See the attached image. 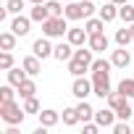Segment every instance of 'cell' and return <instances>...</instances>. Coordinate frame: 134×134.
Instances as JSON below:
<instances>
[{
    "instance_id": "1",
    "label": "cell",
    "mask_w": 134,
    "mask_h": 134,
    "mask_svg": "<svg viewBox=\"0 0 134 134\" xmlns=\"http://www.w3.org/2000/svg\"><path fill=\"white\" fill-rule=\"evenodd\" d=\"M66 32H69V19L66 16H50L47 21H42V34L45 37H63Z\"/></svg>"
},
{
    "instance_id": "2",
    "label": "cell",
    "mask_w": 134,
    "mask_h": 134,
    "mask_svg": "<svg viewBox=\"0 0 134 134\" xmlns=\"http://www.w3.org/2000/svg\"><path fill=\"white\" fill-rule=\"evenodd\" d=\"M110 92V71H92V95L108 100Z\"/></svg>"
},
{
    "instance_id": "3",
    "label": "cell",
    "mask_w": 134,
    "mask_h": 134,
    "mask_svg": "<svg viewBox=\"0 0 134 134\" xmlns=\"http://www.w3.org/2000/svg\"><path fill=\"white\" fill-rule=\"evenodd\" d=\"M0 118H3L5 124H24L26 110L21 105H16V100L13 103H0Z\"/></svg>"
},
{
    "instance_id": "4",
    "label": "cell",
    "mask_w": 134,
    "mask_h": 134,
    "mask_svg": "<svg viewBox=\"0 0 134 134\" xmlns=\"http://www.w3.org/2000/svg\"><path fill=\"white\" fill-rule=\"evenodd\" d=\"M71 95L79 97V100H87L92 95V82L84 79V76H74V84H71Z\"/></svg>"
},
{
    "instance_id": "5",
    "label": "cell",
    "mask_w": 134,
    "mask_h": 134,
    "mask_svg": "<svg viewBox=\"0 0 134 134\" xmlns=\"http://www.w3.org/2000/svg\"><path fill=\"white\" fill-rule=\"evenodd\" d=\"M53 50H55V45H50V37H40V40H34V45H32V53L37 55V58H50L53 55Z\"/></svg>"
},
{
    "instance_id": "6",
    "label": "cell",
    "mask_w": 134,
    "mask_h": 134,
    "mask_svg": "<svg viewBox=\"0 0 134 134\" xmlns=\"http://www.w3.org/2000/svg\"><path fill=\"white\" fill-rule=\"evenodd\" d=\"M66 40H69L74 47H82V45L90 40V34H87V29H79V26H69V32H66Z\"/></svg>"
},
{
    "instance_id": "7",
    "label": "cell",
    "mask_w": 134,
    "mask_h": 134,
    "mask_svg": "<svg viewBox=\"0 0 134 134\" xmlns=\"http://www.w3.org/2000/svg\"><path fill=\"white\" fill-rule=\"evenodd\" d=\"M29 26H32V16H13V21H11V32H16L19 37H24V34H29Z\"/></svg>"
},
{
    "instance_id": "8",
    "label": "cell",
    "mask_w": 134,
    "mask_h": 134,
    "mask_svg": "<svg viewBox=\"0 0 134 134\" xmlns=\"http://www.w3.org/2000/svg\"><path fill=\"white\" fill-rule=\"evenodd\" d=\"M116 118H118V116H116V110H113L110 105H108V110H105V108H103V110H95V121H97L100 126H105V129H113Z\"/></svg>"
},
{
    "instance_id": "9",
    "label": "cell",
    "mask_w": 134,
    "mask_h": 134,
    "mask_svg": "<svg viewBox=\"0 0 134 134\" xmlns=\"http://www.w3.org/2000/svg\"><path fill=\"white\" fill-rule=\"evenodd\" d=\"M74 45L69 42V40H66V42H58L55 45V50H53V58H58V60H66V63H69L71 58H74Z\"/></svg>"
},
{
    "instance_id": "10",
    "label": "cell",
    "mask_w": 134,
    "mask_h": 134,
    "mask_svg": "<svg viewBox=\"0 0 134 134\" xmlns=\"http://www.w3.org/2000/svg\"><path fill=\"white\" fill-rule=\"evenodd\" d=\"M110 63L116 66V69H126V66L131 63V53H129L126 47H118V50L110 53Z\"/></svg>"
},
{
    "instance_id": "11",
    "label": "cell",
    "mask_w": 134,
    "mask_h": 134,
    "mask_svg": "<svg viewBox=\"0 0 134 134\" xmlns=\"http://www.w3.org/2000/svg\"><path fill=\"white\" fill-rule=\"evenodd\" d=\"M97 16H100L105 24H110V21H116V19H118V5L110 0V3H105L103 8H97Z\"/></svg>"
},
{
    "instance_id": "12",
    "label": "cell",
    "mask_w": 134,
    "mask_h": 134,
    "mask_svg": "<svg viewBox=\"0 0 134 134\" xmlns=\"http://www.w3.org/2000/svg\"><path fill=\"white\" fill-rule=\"evenodd\" d=\"M87 45L95 50V53H103V50H108V45H110V40L105 37V32H100V34H90V40H87Z\"/></svg>"
},
{
    "instance_id": "13",
    "label": "cell",
    "mask_w": 134,
    "mask_h": 134,
    "mask_svg": "<svg viewBox=\"0 0 134 134\" xmlns=\"http://www.w3.org/2000/svg\"><path fill=\"white\" fill-rule=\"evenodd\" d=\"M21 66H24V71L29 74V76H37L40 71H42V63H40V58L32 53V55H26L24 60H21Z\"/></svg>"
},
{
    "instance_id": "14",
    "label": "cell",
    "mask_w": 134,
    "mask_h": 134,
    "mask_svg": "<svg viewBox=\"0 0 134 134\" xmlns=\"http://www.w3.org/2000/svg\"><path fill=\"white\" fill-rule=\"evenodd\" d=\"M58 121H60V113H58V110H53V108H45V110H40V124H42V126L53 129Z\"/></svg>"
},
{
    "instance_id": "15",
    "label": "cell",
    "mask_w": 134,
    "mask_h": 134,
    "mask_svg": "<svg viewBox=\"0 0 134 134\" xmlns=\"http://www.w3.org/2000/svg\"><path fill=\"white\" fill-rule=\"evenodd\" d=\"M131 42H134V32H131V26L126 24L124 29L116 32V45H118V47H129Z\"/></svg>"
},
{
    "instance_id": "16",
    "label": "cell",
    "mask_w": 134,
    "mask_h": 134,
    "mask_svg": "<svg viewBox=\"0 0 134 134\" xmlns=\"http://www.w3.org/2000/svg\"><path fill=\"white\" fill-rule=\"evenodd\" d=\"M5 74H8V82H11L16 90H19V84H21V82L29 76V74L24 71V66H13V69H11V71H5Z\"/></svg>"
},
{
    "instance_id": "17",
    "label": "cell",
    "mask_w": 134,
    "mask_h": 134,
    "mask_svg": "<svg viewBox=\"0 0 134 134\" xmlns=\"http://www.w3.org/2000/svg\"><path fill=\"white\" fill-rule=\"evenodd\" d=\"M29 16H32V21L42 24V21H47V19H50V11H47V5H45V3H37V5L29 11Z\"/></svg>"
},
{
    "instance_id": "18",
    "label": "cell",
    "mask_w": 134,
    "mask_h": 134,
    "mask_svg": "<svg viewBox=\"0 0 134 134\" xmlns=\"http://www.w3.org/2000/svg\"><path fill=\"white\" fill-rule=\"evenodd\" d=\"M34 92H37V84H34V79H32V76H26V79L19 84V95H21V100L34 97Z\"/></svg>"
},
{
    "instance_id": "19",
    "label": "cell",
    "mask_w": 134,
    "mask_h": 134,
    "mask_svg": "<svg viewBox=\"0 0 134 134\" xmlns=\"http://www.w3.org/2000/svg\"><path fill=\"white\" fill-rule=\"evenodd\" d=\"M108 105H110L113 110H121L124 105H129V97H126L124 92H118V90H116V92H110V95H108Z\"/></svg>"
},
{
    "instance_id": "20",
    "label": "cell",
    "mask_w": 134,
    "mask_h": 134,
    "mask_svg": "<svg viewBox=\"0 0 134 134\" xmlns=\"http://www.w3.org/2000/svg\"><path fill=\"white\" fill-rule=\"evenodd\" d=\"M84 29H87V34H100V32L105 29V21H103L100 16H97V19L90 16V19H84Z\"/></svg>"
},
{
    "instance_id": "21",
    "label": "cell",
    "mask_w": 134,
    "mask_h": 134,
    "mask_svg": "<svg viewBox=\"0 0 134 134\" xmlns=\"http://www.w3.org/2000/svg\"><path fill=\"white\" fill-rule=\"evenodd\" d=\"M76 110H79V118L87 124V121H95V108L87 103V100H79V105H76Z\"/></svg>"
},
{
    "instance_id": "22",
    "label": "cell",
    "mask_w": 134,
    "mask_h": 134,
    "mask_svg": "<svg viewBox=\"0 0 134 134\" xmlns=\"http://www.w3.org/2000/svg\"><path fill=\"white\" fill-rule=\"evenodd\" d=\"M60 121H63L66 126H76L82 118H79V110H76V108H63V113H60Z\"/></svg>"
},
{
    "instance_id": "23",
    "label": "cell",
    "mask_w": 134,
    "mask_h": 134,
    "mask_svg": "<svg viewBox=\"0 0 134 134\" xmlns=\"http://www.w3.org/2000/svg\"><path fill=\"white\" fill-rule=\"evenodd\" d=\"M84 71H90L87 63H82V60H76V58L69 60V74H71V76H84Z\"/></svg>"
},
{
    "instance_id": "24",
    "label": "cell",
    "mask_w": 134,
    "mask_h": 134,
    "mask_svg": "<svg viewBox=\"0 0 134 134\" xmlns=\"http://www.w3.org/2000/svg\"><path fill=\"white\" fill-rule=\"evenodd\" d=\"M16 92H19V90H16L11 82L3 84V87H0V103H13V100H16Z\"/></svg>"
},
{
    "instance_id": "25",
    "label": "cell",
    "mask_w": 134,
    "mask_h": 134,
    "mask_svg": "<svg viewBox=\"0 0 134 134\" xmlns=\"http://www.w3.org/2000/svg\"><path fill=\"white\" fill-rule=\"evenodd\" d=\"M16 40H19L16 32H3V34H0V47H3V50H13L16 47Z\"/></svg>"
},
{
    "instance_id": "26",
    "label": "cell",
    "mask_w": 134,
    "mask_h": 134,
    "mask_svg": "<svg viewBox=\"0 0 134 134\" xmlns=\"http://www.w3.org/2000/svg\"><path fill=\"white\" fill-rule=\"evenodd\" d=\"M118 19L124 24H134V5H129V3L118 5Z\"/></svg>"
},
{
    "instance_id": "27",
    "label": "cell",
    "mask_w": 134,
    "mask_h": 134,
    "mask_svg": "<svg viewBox=\"0 0 134 134\" xmlns=\"http://www.w3.org/2000/svg\"><path fill=\"white\" fill-rule=\"evenodd\" d=\"M116 90H118V92H124L129 100H134V79H121Z\"/></svg>"
},
{
    "instance_id": "28",
    "label": "cell",
    "mask_w": 134,
    "mask_h": 134,
    "mask_svg": "<svg viewBox=\"0 0 134 134\" xmlns=\"http://www.w3.org/2000/svg\"><path fill=\"white\" fill-rule=\"evenodd\" d=\"M47 11H50V16H63V11H66V5H63V0H47Z\"/></svg>"
},
{
    "instance_id": "29",
    "label": "cell",
    "mask_w": 134,
    "mask_h": 134,
    "mask_svg": "<svg viewBox=\"0 0 134 134\" xmlns=\"http://www.w3.org/2000/svg\"><path fill=\"white\" fill-rule=\"evenodd\" d=\"M24 110H26V116H40V103H37V97H26V100H24Z\"/></svg>"
},
{
    "instance_id": "30",
    "label": "cell",
    "mask_w": 134,
    "mask_h": 134,
    "mask_svg": "<svg viewBox=\"0 0 134 134\" xmlns=\"http://www.w3.org/2000/svg\"><path fill=\"white\" fill-rule=\"evenodd\" d=\"M110 69H113V63L105 60V58H95L92 66H90V71H110Z\"/></svg>"
},
{
    "instance_id": "31",
    "label": "cell",
    "mask_w": 134,
    "mask_h": 134,
    "mask_svg": "<svg viewBox=\"0 0 134 134\" xmlns=\"http://www.w3.org/2000/svg\"><path fill=\"white\" fill-rule=\"evenodd\" d=\"M0 69H3V71H11V69H13V55H11V50H3V53H0Z\"/></svg>"
},
{
    "instance_id": "32",
    "label": "cell",
    "mask_w": 134,
    "mask_h": 134,
    "mask_svg": "<svg viewBox=\"0 0 134 134\" xmlns=\"http://www.w3.org/2000/svg\"><path fill=\"white\" fill-rule=\"evenodd\" d=\"M5 11L13 13V16H19L24 11V0H5Z\"/></svg>"
},
{
    "instance_id": "33",
    "label": "cell",
    "mask_w": 134,
    "mask_h": 134,
    "mask_svg": "<svg viewBox=\"0 0 134 134\" xmlns=\"http://www.w3.org/2000/svg\"><path fill=\"white\" fill-rule=\"evenodd\" d=\"M129 131H131L129 121H116L113 124V134H129Z\"/></svg>"
},
{
    "instance_id": "34",
    "label": "cell",
    "mask_w": 134,
    "mask_h": 134,
    "mask_svg": "<svg viewBox=\"0 0 134 134\" xmlns=\"http://www.w3.org/2000/svg\"><path fill=\"white\" fill-rule=\"evenodd\" d=\"M29 3H32V5H37V3H47V0H29Z\"/></svg>"
},
{
    "instance_id": "35",
    "label": "cell",
    "mask_w": 134,
    "mask_h": 134,
    "mask_svg": "<svg viewBox=\"0 0 134 134\" xmlns=\"http://www.w3.org/2000/svg\"><path fill=\"white\" fill-rule=\"evenodd\" d=\"M113 3H116V5H124V3H129V0H113Z\"/></svg>"
},
{
    "instance_id": "36",
    "label": "cell",
    "mask_w": 134,
    "mask_h": 134,
    "mask_svg": "<svg viewBox=\"0 0 134 134\" xmlns=\"http://www.w3.org/2000/svg\"><path fill=\"white\" fill-rule=\"evenodd\" d=\"M129 26H131V32H134V24H129Z\"/></svg>"
},
{
    "instance_id": "37",
    "label": "cell",
    "mask_w": 134,
    "mask_h": 134,
    "mask_svg": "<svg viewBox=\"0 0 134 134\" xmlns=\"http://www.w3.org/2000/svg\"><path fill=\"white\" fill-rule=\"evenodd\" d=\"M63 3H71V0H63Z\"/></svg>"
},
{
    "instance_id": "38",
    "label": "cell",
    "mask_w": 134,
    "mask_h": 134,
    "mask_svg": "<svg viewBox=\"0 0 134 134\" xmlns=\"http://www.w3.org/2000/svg\"><path fill=\"white\" fill-rule=\"evenodd\" d=\"M131 108H134V105H131Z\"/></svg>"
}]
</instances>
